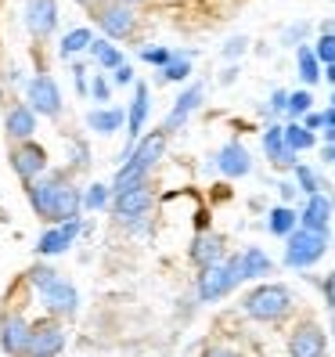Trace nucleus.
Listing matches in <instances>:
<instances>
[{"instance_id": "obj_1", "label": "nucleus", "mask_w": 335, "mask_h": 357, "mask_svg": "<svg viewBox=\"0 0 335 357\" xmlns=\"http://www.w3.org/2000/svg\"><path fill=\"white\" fill-rule=\"evenodd\" d=\"M242 307H245V314L253 321L274 325L292 310V292L285 285H278V282H267V285H256L253 292H249V296L242 300Z\"/></svg>"}, {"instance_id": "obj_2", "label": "nucleus", "mask_w": 335, "mask_h": 357, "mask_svg": "<svg viewBox=\"0 0 335 357\" xmlns=\"http://www.w3.org/2000/svg\"><path fill=\"white\" fill-rule=\"evenodd\" d=\"M325 253H328V231L296 227L285 238V264L288 267H313Z\"/></svg>"}, {"instance_id": "obj_3", "label": "nucleus", "mask_w": 335, "mask_h": 357, "mask_svg": "<svg viewBox=\"0 0 335 357\" xmlns=\"http://www.w3.org/2000/svg\"><path fill=\"white\" fill-rule=\"evenodd\" d=\"M238 282H242V264H238V257H227L224 264H213L198 275V300L213 303V300L227 296Z\"/></svg>"}, {"instance_id": "obj_4", "label": "nucleus", "mask_w": 335, "mask_h": 357, "mask_svg": "<svg viewBox=\"0 0 335 357\" xmlns=\"http://www.w3.org/2000/svg\"><path fill=\"white\" fill-rule=\"evenodd\" d=\"M65 350V328L58 318H44L29 328V343L22 357H58Z\"/></svg>"}, {"instance_id": "obj_5", "label": "nucleus", "mask_w": 335, "mask_h": 357, "mask_svg": "<svg viewBox=\"0 0 335 357\" xmlns=\"http://www.w3.org/2000/svg\"><path fill=\"white\" fill-rule=\"evenodd\" d=\"M94 15H98V26L104 29V36H109V40H127V36H134V29H137L134 8L119 4V0H104V4L94 8Z\"/></svg>"}, {"instance_id": "obj_6", "label": "nucleus", "mask_w": 335, "mask_h": 357, "mask_svg": "<svg viewBox=\"0 0 335 357\" xmlns=\"http://www.w3.org/2000/svg\"><path fill=\"white\" fill-rule=\"evenodd\" d=\"M325 350H328V335L313 318H303L288 332V357H325Z\"/></svg>"}, {"instance_id": "obj_7", "label": "nucleus", "mask_w": 335, "mask_h": 357, "mask_svg": "<svg viewBox=\"0 0 335 357\" xmlns=\"http://www.w3.org/2000/svg\"><path fill=\"white\" fill-rule=\"evenodd\" d=\"M26 105L36 116L58 119L61 116V91H58V83L51 76H33L29 87H26Z\"/></svg>"}, {"instance_id": "obj_8", "label": "nucleus", "mask_w": 335, "mask_h": 357, "mask_svg": "<svg viewBox=\"0 0 335 357\" xmlns=\"http://www.w3.org/2000/svg\"><path fill=\"white\" fill-rule=\"evenodd\" d=\"M11 166H15V174L22 177L26 184L40 181V177L47 174V152H44V144H36V141L15 144V149H11Z\"/></svg>"}, {"instance_id": "obj_9", "label": "nucleus", "mask_w": 335, "mask_h": 357, "mask_svg": "<svg viewBox=\"0 0 335 357\" xmlns=\"http://www.w3.org/2000/svg\"><path fill=\"white\" fill-rule=\"evenodd\" d=\"M29 328H33V325L26 321V314L4 310V318H0V347H4L8 357H22V354H26Z\"/></svg>"}, {"instance_id": "obj_10", "label": "nucleus", "mask_w": 335, "mask_h": 357, "mask_svg": "<svg viewBox=\"0 0 335 357\" xmlns=\"http://www.w3.org/2000/svg\"><path fill=\"white\" fill-rule=\"evenodd\" d=\"M155 195H152V188L148 184H137V188H127V192H116L112 195V213L119 220H137L144 217L152 209Z\"/></svg>"}, {"instance_id": "obj_11", "label": "nucleus", "mask_w": 335, "mask_h": 357, "mask_svg": "<svg viewBox=\"0 0 335 357\" xmlns=\"http://www.w3.org/2000/svg\"><path fill=\"white\" fill-rule=\"evenodd\" d=\"M58 26V0H26V29L44 40Z\"/></svg>"}, {"instance_id": "obj_12", "label": "nucleus", "mask_w": 335, "mask_h": 357, "mask_svg": "<svg viewBox=\"0 0 335 357\" xmlns=\"http://www.w3.org/2000/svg\"><path fill=\"white\" fill-rule=\"evenodd\" d=\"M61 177H65V174H44L40 181L26 184V188H29V202H33V213H36L40 220H47V224H51V213H54V192H58Z\"/></svg>"}, {"instance_id": "obj_13", "label": "nucleus", "mask_w": 335, "mask_h": 357, "mask_svg": "<svg viewBox=\"0 0 335 357\" xmlns=\"http://www.w3.org/2000/svg\"><path fill=\"white\" fill-rule=\"evenodd\" d=\"M79 206H83V195H79V188L69 181V177H61L58 184V192H54V213H51V224H69V220H79Z\"/></svg>"}, {"instance_id": "obj_14", "label": "nucleus", "mask_w": 335, "mask_h": 357, "mask_svg": "<svg viewBox=\"0 0 335 357\" xmlns=\"http://www.w3.org/2000/svg\"><path fill=\"white\" fill-rule=\"evenodd\" d=\"M166 141H170V134H166V130H148L141 141H134V149L123 155V159H134V162L144 166V170H152V166L162 159V152H166Z\"/></svg>"}, {"instance_id": "obj_15", "label": "nucleus", "mask_w": 335, "mask_h": 357, "mask_svg": "<svg viewBox=\"0 0 335 357\" xmlns=\"http://www.w3.org/2000/svg\"><path fill=\"white\" fill-rule=\"evenodd\" d=\"M44 303L51 307V314H58V318H72L76 314V303H79V296H76V285H69L65 278H54L44 292Z\"/></svg>"}, {"instance_id": "obj_16", "label": "nucleus", "mask_w": 335, "mask_h": 357, "mask_svg": "<svg viewBox=\"0 0 335 357\" xmlns=\"http://www.w3.org/2000/svg\"><path fill=\"white\" fill-rule=\"evenodd\" d=\"M224 238L220 235H213V231H202V235L192 242V264L198 267V271H205V267H213V264H224Z\"/></svg>"}, {"instance_id": "obj_17", "label": "nucleus", "mask_w": 335, "mask_h": 357, "mask_svg": "<svg viewBox=\"0 0 335 357\" xmlns=\"http://www.w3.org/2000/svg\"><path fill=\"white\" fill-rule=\"evenodd\" d=\"M4 130L15 144L22 141H33V130H36V112L29 109V105H11L8 116H4Z\"/></svg>"}, {"instance_id": "obj_18", "label": "nucleus", "mask_w": 335, "mask_h": 357, "mask_svg": "<svg viewBox=\"0 0 335 357\" xmlns=\"http://www.w3.org/2000/svg\"><path fill=\"white\" fill-rule=\"evenodd\" d=\"M217 166H220V174H224V177L238 181V177H245L249 170H253V159H249L245 144L231 141V144H224V149H220V155H217Z\"/></svg>"}, {"instance_id": "obj_19", "label": "nucleus", "mask_w": 335, "mask_h": 357, "mask_svg": "<svg viewBox=\"0 0 335 357\" xmlns=\"http://www.w3.org/2000/svg\"><path fill=\"white\" fill-rule=\"evenodd\" d=\"M202 98H205V91H202V83H195V87H187L180 98H177V105H173V112L166 116V123H162V130L166 134H173L177 127H184L187 123V116H192L198 105H202Z\"/></svg>"}, {"instance_id": "obj_20", "label": "nucleus", "mask_w": 335, "mask_h": 357, "mask_svg": "<svg viewBox=\"0 0 335 357\" xmlns=\"http://www.w3.org/2000/svg\"><path fill=\"white\" fill-rule=\"evenodd\" d=\"M328 217H332V199L328 195H310L303 213H299V227H310V231H328Z\"/></svg>"}, {"instance_id": "obj_21", "label": "nucleus", "mask_w": 335, "mask_h": 357, "mask_svg": "<svg viewBox=\"0 0 335 357\" xmlns=\"http://www.w3.org/2000/svg\"><path fill=\"white\" fill-rule=\"evenodd\" d=\"M263 152H267V159L274 162V166H296V152L285 144V130H281V127H267V134H263Z\"/></svg>"}, {"instance_id": "obj_22", "label": "nucleus", "mask_w": 335, "mask_h": 357, "mask_svg": "<svg viewBox=\"0 0 335 357\" xmlns=\"http://www.w3.org/2000/svg\"><path fill=\"white\" fill-rule=\"evenodd\" d=\"M148 119V83H134V105L127 112V137L137 141L141 137V127Z\"/></svg>"}, {"instance_id": "obj_23", "label": "nucleus", "mask_w": 335, "mask_h": 357, "mask_svg": "<svg viewBox=\"0 0 335 357\" xmlns=\"http://www.w3.org/2000/svg\"><path fill=\"white\" fill-rule=\"evenodd\" d=\"M87 127L98 130V134H116V130L127 127V112L123 109H94L87 116Z\"/></svg>"}, {"instance_id": "obj_24", "label": "nucleus", "mask_w": 335, "mask_h": 357, "mask_svg": "<svg viewBox=\"0 0 335 357\" xmlns=\"http://www.w3.org/2000/svg\"><path fill=\"white\" fill-rule=\"evenodd\" d=\"M267 227H270V235L288 238L292 231L299 227V213L292 206H274V209H270V217H267Z\"/></svg>"}, {"instance_id": "obj_25", "label": "nucleus", "mask_w": 335, "mask_h": 357, "mask_svg": "<svg viewBox=\"0 0 335 357\" xmlns=\"http://www.w3.org/2000/svg\"><path fill=\"white\" fill-rule=\"evenodd\" d=\"M137 184H148V170H144L141 162L127 159V162L119 166V174H116V181H112L109 192L116 195V192H127V188H137Z\"/></svg>"}, {"instance_id": "obj_26", "label": "nucleus", "mask_w": 335, "mask_h": 357, "mask_svg": "<svg viewBox=\"0 0 335 357\" xmlns=\"http://www.w3.org/2000/svg\"><path fill=\"white\" fill-rule=\"evenodd\" d=\"M238 264H242V282L270 275V257L263 253V249H245V253L238 257Z\"/></svg>"}, {"instance_id": "obj_27", "label": "nucleus", "mask_w": 335, "mask_h": 357, "mask_svg": "<svg viewBox=\"0 0 335 357\" xmlns=\"http://www.w3.org/2000/svg\"><path fill=\"white\" fill-rule=\"evenodd\" d=\"M69 245H72V238L65 235V231H61V227H51V231H44V235H40L36 253H40V257H58V253H65Z\"/></svg>"}, {"instance_id": "obj_28", "label": "nucleus", "mask_w": 335, "mask_h": 357, "mask_svg": "<svg viewBox=\"0 0 335 357\" xmlns=\"http://www.w3.org/2000/svg\"><path fill=\"white\" fill-rule=\"evenodd\" d=\"M281 130H285V144L292 152H306V149H313V141H318L303 123H288V127H281Z\"/></svg>"}, {"instance_id": "obj_29", "label": "nucleus", "mask_w": 335, "mask_h": 357, "mask_svg": "<svg viewBox=\"0 0 335 357\" xmlns=\"http://www.w3.org/2000/svg\"><path fill=\"white\" fill-rule=\"evenodd\" d=\"M91 54L101 61L104 69H119V66H127V61H123V54H119V47H112L109 40H94V44H91Z\"/></svg>"}, {"instance_id": "obj_30", "label": "nucleus", "mask_w": 335, "mask_h": 357, "mask_svg": "<svg viewBox=\"0 0 335 357\" xmlns=\"http://www.w3.org/2000/svg\"><path fill=\"white\" fill-rule=\"evenodd\" d=\"M91 44H94V33L91 29H72V33H65V40H61V54L91 51Z\"/></svg>"}, {"instance_id": "obj_31", "label": "nucleus", "mask_w": 335, "mask_h": 357, "mask_svg": "<svg viewBox=\"0 0 335 357\" xmlns=\"http://www.w3.org/2000/svg\"><path fill=\"white\" fill-rule=\"evenodd\" d=\"M192 76V54H170V61H166V69H162V79H187Z\"/></svg>"}, {"instance_id": "obj_32", "label": "nucleus", "mask_w": 335, "mask_h": 357, "mask_svg": "<svg viewBox=\"0 0 335 357\" xmlns=\"http://www.w3.org/2000/svg\"><path fill=\"white\" fill-rule=\"evenodd\" d=\"M299 79L303 83H318L321 79V61L313 58V47H299Z\"/></svg>"}, {"instance_id": "obj_33", "label": "nucleus", "mask_w": 335, "mask_h": 357, "mask_svg": "<svg viewBox=\"0 0 335 357\" xmlns=\"http://www.w3.org/2000/svg\"><path fill=\"white\" fill-rule=\"evenodd\" d=\"M26 278H29V285H33V289H40V292H44V289H47V285L58 278V271H54V267H44V264H33Z\"/></svg>"}, {"instance_id": "obj_34", "label": "nucleus", "mask_w": 335, "mask_h": 357, "mask_svg": "<svg viewBox=\"0 0 335 357\" xmlns=\"http://www.w3.org/2000/svg\"><path fill=\"white\" fill-rule=\"evenodd\" d=\"M313 58H318L321 66H332L335 61V33H321L318 47H313Z\"/></svg>"}, {"instance_id": "obj_35", "label": "nucleus", "mask_w": 335, "mask_h": 357, "mask_svg": "<svg viewBox=\"0 0 335 357\" xmlns=\"http://www.w3.org/2000/svg\"><path fill=\"white\" fill-rule=\"evenodd\" d=\"M109 206V188L104 184H91L87 195H83V209H104Z\"/></svg>"}, {"instance_id": "obj_36", "label": "nucleus", "mask_w": 335, "mask_h": 357, "mask_svg": "<svg viewBox=\"0 0 335 357\" xmlns=\"http://www.w3.org/2000/svg\"><path fill=\"white\" fill-rule=\"evenodd\" d=\"M310 91H296V94H288V105H285V112L296 119V116H306L310 112Z\"/></svg>"}, {"instance_id": "obj_37", "label": "nucleus", "mask_w": 335, "mask_h": 357, "mask_svg": "<svg viewBox=\"0 0 335 357\" xmlns=\"http://www.w3.org/2000/svg\"><path fill=\"white\" fill-rule=\"evenodd\" d=\"M296 181H299V192H306V195L321 192V181H318V174H313L310 166H296Z\"/></svg>"}, {"instance_id": "obj_38", "label": "nucleus", "mask_w": 335, "mask_h": 357, "mask_svg": "<svg viewBox=\"0 0 335 357\" xmlns=\"http://www.w3.org/2000/svg\"><path fill=\"white\" fill-rule=\"evenodd\" d=\"M170 54H173L170 47H148V51H144L141 58L148 61V66H159V69H166V61H170Z\"/></svg>"}, {"instance_id": "obj_39", "label": "nucleus", "mask_w": 335, "mask_h": 357, "mask_svg": "<svg viewBox=\"0 0 335 357\" xmlns=\"http://www.w3.org/2000/svg\"><path fill=\"white\" fill-rule=\"evenodd\" d=\"M325 303H328V310H335V271H332V275L325 278Z\"/></svg>"}, {"instance_id": "obj_40", "label": "nucleus", "mask_w": 335, "mask_h": 357, "mask_svg": "<svg viewBox=\"0 0 335 357\" xmlns=\"http://www.w3.org/2000/svg\"><path fill=\"white\" fill-rule=\"evenodd\" d=\"M202 357H242L238 350H231V347H205L202 350Z\"/></svg>"}, {"instance_id": "obj_41", "label": "nucleus", "mask_w": 335, "mask_h": 357, "mask_svg": "<svg viewBox=\"0 0 335 357\" xmlns=\"http://www.w3.org/2000/svg\"><path fill=\"white\" fill-rule=\"evenodd\" d=\"M303 127H306L310 134H313V130H321V127H325V119H321V112H306V116H303Z\"/></svg>"}, {"instance_id": "obj_42", "label": "nucleus", "mask_w": 335, "mask_h": 357, "mask_svg": "<svg viewBox=\"0 0 335 357\" xmlns=\"http://www.w3.org/2000/svg\"><path fill=\"white\" fill-rule=\"evenodd\" d=\"M285 105H288V94H285V91L270 94V109H274V112H285Z\"/></svg>"}, {"instance_id": "obj_43", "label": "nucleus", "mask_w": 335, "mask_h": 357, "mask_svg": "<svg viewBox=\"0 0 335 357\" xmlns=\"http://www.w3.org/2000/svg\"><path fill=\"white\" fill-rule=\"evenodd\" d=\"M91 94H94L98 101H104V98H109V83H104V79L98 76V79H94V87H91Z\"/></svg>"}, {"instance_id": "obj_44", "label": "nucleus", "mask_w": 335, "mask_h": 357, "mask_svg": "<svg viewBox=\"0 0 335 357\" xmlns=\"http://www.w3.org/2000/svg\"><path fill=\"white\" fill-rule=\"evenodd\" d=\"M72 73H76V91H79V94H87V91H91V83H87V76H83V66H76Z\"/></svg>"}, {"instance_id": "obj_45", "label": "nucleus", "mask_w": 335, "mask_h": 357, "mask_svg": "<svg viewBox=\"0 0 335 357\" xmlns=\"http://www.w3.org/2000/svg\"><path fill=\"white\" fill-rule=\"evenodd\" d=\"M242 51H245V40H242V36H238V40H231V44L224 47V54H227V58H235V54H242Z\"/></svg>"}, {"instance_id": "obj_46", "label": "nucleus", "mask_w": 335, "mask_h": 357, "mask_svg": "<svg viewBox=\"0 0 335 357\" xmlns=\"http://www.w3.org/2000/svg\"><path fill=\"white\" fill-rule=\"evenodd\" d=\"M130 79H134V69L130 66H119L116 69V83H130Z\"/></svg>"}, {"instance_id": "obj_47", "label": "nucleus", "mask_w": 335, "mask_h": 357, "mask_svg": "<svg viewBox=\"0 0 335 357\" xmlns=\"http://www.w3.org/2000/svg\"><path fill=\"white\" fill-rule=\"evenodd\" d=\"M303 36H306V26H296V29L285 33V44H292V40H303Z\"/></svg>"}, {"instance_id": "obj_48", "label": "nucleus", "mask_w": 335, "mask_h": 357, "mask_svg": "<svg viewBox=\"0 0 335 357\" xmlns=\"http://www.w3.org/2000/svg\"><path fill=\"white\" fill-rule=\"evenodd\" d=\"M292 195H296V184H281V206H288Z\"/></svg>"}, {"instance_id": "obj_49", "label": "nucleus", "mask_w": 335, "mask_h": 357, "mask_svg": "<svg viewBox=\"0 0 335 357\" xmlns=\"http://www.w3.org/2000/svg\"><path fill=\"white\" fill-rule=\"evenodd\" d=\"M321 119H325V127H335V109H328V112H321Z\"/></svg>"}, {"instance_id": "obj_50", "label": "nucleus", "mask_w": 335, "mask_h": 357, "mask_svg": "<svg viewBox=\"0 0 335 357\" xmlns=\"http://www.w3.org/2000/svg\"><path fill=\"white\" fill-rule=\"evenodd\" d=\"M325 159H328V162L335 166V144H328V149H325Z\"/></svg>"}, {"instance_id": "obj_51", "label": "nucleus", "mask_w": 335, "mask_h": 357, "mask_svg": "<svg viewBox=\"0 0 335 357\" xmlns=\"http://www.w3.org/2000/svg\"><path fill=\"white\" fill-rule=\"evenodd\" d=\"M325 76H328V79L335 83V61H332V66H325Z\"/></svg>"}, {"instance_id": "obj_52", "label": "nucleus", "mask_w": 335, "mask_h": 357, "mask_svg": "<svg viewBox=\"0 0 335 357\" xmlns=\"http://www.w3.org/2000/svg\"><path fill=\"white\" fill-rule=\"evenodd\" d=\"M325 137H328V144H335V127H325Z\"/></svg>"}, {"instance_id": "obj_53", "label": "nucleus", "mask_w": 335, "mask_h": 357, "mask_svg": "<svg viewBox=\"0 0 335 357\" xmlns=\"http://www.w3.org/2000/svg\"><path fill=\"white\" fill-rule=\"evenodd\" d=\"M119 4H127V8H137V4H144V0H119Z\"/></svg>"}, {"instance_id": "obj_54", "label": "nucleus", "mask_w": 335, "mask_h": 357, "mask_svg": "<svg viewBox=\"0 0 335 357\" xmlns=\"http://www.w3.org/2000/svg\"><path fill=\"white\" fill-rule=\"evenodd\" d=\"M79 4H83V8H98V0H79Z\"/></svg>"}, {"instance_id": "obj_55", "label": "nucleus", "mask_w": 335, "mask_h": 357, "mask_svg": "<svg viewBox=\"0 0 335 357\" xmlns=\"http://www.w3.org/2000/svg\"><path fill=\"white\" fill-rule=\"evenodd\" d=\"M332 335H335V310H332Z\"/></svg>"}, {"instance_id": "obj_56", "label": "nucleus", "mask_w": 335, "mask_h": 357, "mask_svg": "<svg viewBox=\"0 0 335 357\" xmlns=\"http://www.w3.org/2000/svg\"><path fill=\"white\" fill-rule=\"evenodd\" d=\"M332 109H335V94H332Z\"/></svg>"}]
</instances>
